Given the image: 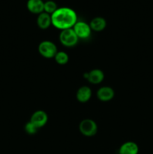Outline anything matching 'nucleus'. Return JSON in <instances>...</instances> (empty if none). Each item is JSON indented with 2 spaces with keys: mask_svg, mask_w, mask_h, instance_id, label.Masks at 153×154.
Returning a JSON list of instances; mask_svg holds the SVG:
<instances>
[{
  "mask_svg": "<svg viewBox=\"0 0 153 154\" xmlns=\"http://www.w3.org/2000/svg\"><path fill=\"white\" fill-rule=\"evenodd\" d=\"M90 28L94 32H101L106 28V21L101 17H96L93 18L89 23Z\"/></svg>",
  "mask_w": 153,
  "mask_h": 154,
  "instance_id": "ddd939ff",
  "label": "nucleus"
},
{
  "mask_svg": "<svg viewBox=\"0 0 153 154\" xmlns=\"http://www.w3.org/2000/svg\"><path fill=\"white\" fill-rule=\"evenodd\" d=\"M58 8L57 6L56 3L52 1V0H47V1L44 2V12H46V13L52 15Z\"/></svg>",
  "mask_w": 153,
  "mask_h": 154,
  "instance_id": "4468645a",
  "label": "nucleus"
},
{
  "mask_svg": "<svg viewBox=\"0 0 153 154\" xmlns=\"http://www.w3.org/2000/svg\"><path fill=\"white\" fill-rule=\"evenodd\" d=\"M92 94V90L89 87H87V86H82L78 89L76 97L80 102L86 103V102H88V100L91 99Z\"/></svg>",
  "mask_w": 153,
  "mask_h": 154,
  "instance_id": "9b49d317",
  "label": "nucleus"
},
{
  "mask_svg": "<svg viewBox=\"0 0 153 154\" xmlns=\"http://www.w3.org/2000/svg\"><path fill=\"white\" fill-rule=\"evenodd\" d=\"M39 129H38L34 124L31 123V122H28V123L26 124L25 126V131L26 132V133H28V135H34L36 132H38Z\"/></svg>",
  "mask_w": 153,
  "mask_h": 154,
  "instance_id": "dca6fc26",
  "label": "nucleus"
},
{
  "mask_svg": "<svg viewBox=\"0 0 153 154\" xmlns=\"http://www.w3.org/2000/svg\"><path fill=\"white\" fill-rule=\"evenodd\" d=\"M52 25L56 29L62 30L73 28L77 22V15L70 8H58L52 15Z\"/></svg>",
  "mask_w": 153,
  "mask_h": 154,
  "instance_id": "f257e3e1",
  "label": "nucleus"
},
{
  "mask_svg": "<svg viewBox=\"0 0 153 154\" xmlns=\"http://www.w3.org/2000/svg\"><path fill=\"white\" fill-rule=\"evenodd\" d=\"M38 26L40 29H46L52 25V19L51 15L46 12H42L41 14H38L37 18Z\"/></svg>",
  "mask_w": 153,
  "mask_h": 154,
  "instance_id": "f8f14e48",
  "label": "nucleus"
},
{
  "mask_svg": "<svg viewBox=\"0 0 153 154\" xmlns=\"http://www.w3.org/2000/svg\"><path fill=\"white\" fill-rule=\"evenodd\" d=\"M59 40L64 46L67 48H71L77 44L79 38L73 29L71 28L62 30L59 35Z\"/></svg>",
  "mask_w": 153,
  "mask_h": 154,
  "instance_id": "f03ea898",
  "label": "nucleus"
},
{
  "mask_svg": "<svg viewBox=\"0 0 153 154\" xmlns=\"http://www.w3.org/2000/svg\"><path fill=\"white\" fill-rule=\"evenodd\" d=\"M46 1H47V0H46Z\"/></svg>",
  "mask_w": 153,
  "mask_h": 154,
  "instance_id": "f3484780",
  "label": "nucleus"
},
{
  "mask_svg": "<svg viewBox=\"0 0 153 154\" xmlns=\"http://www.w3.org/2000/svg\"><path fill=\"white\" fill-rule=\"evenodd\" d=\"M79 129L81 134L86 137H92L97 133L98 126L94 120L91 119H85L80 122Z\"/></svg>",
  "mask_w": 153,
  "mask_h": 154,
  "instance_id": "20e7f679",
  "label": "nucleus"
},
{
  "mask_svg": "<svg viewBox=\"0 0 153 154\" xmlns=\"http://www.w3.org/2000/svg\"><path fill=\"white\" fill-rule=\"evenodd\" d=\"M113 89L110 87H102L98 90L97 97L101 102H109L114 97Z\"/></svg>",
  "mask_w": 153,
  "mask_h": 154,
  "instance_id": "1a4fd4ad",
  "label": "nucleus"
},
{
  "mask_svg": "<svg viewBox=\"0 0 153 154\" xmlns=\"http://www.w3.org/2000/svg\"><path fill=\"white\" fill-rule=\"evenodd\" d=\"M38 52L42 57L45 58L50 59L56 56L58 52L57 48L53 42L50 41H44L38 45Z\"/></svg>",
  "mask_w": 153,
  "mask_h": 154,
  "instance_id": "7ed1b4c3",
  "label": "nucleus"
},
{
  "mask_svg": "<svg viewBox=\"0 0 153 154\" xmlns=\"http://www.w3.org/2000/svg\"><path fill=\"white\" fill-rule=\"evenodd\" d=\"M44 2L43 0H28L26 7L28 11L34 14H40L44 12Z\"/></svg>",
  "mask_w": 153,
  "mask_h": 154,
  "instance_id": "9d476101",
  "label": "nucleus"
},
{
  "mask_svg": "<svg viewBox=\"0 0 153 154\" xmlns=\"http://www.w3.org/2000/svg\"><path fill=\"white\" fill-rule=\"evenodd\" d=\"M56 62L59 65L67 64L69 60V57L64 51H58L54 57Z\"/></svg>",
  "mask_w": 153,
  "mask_h": 154,
  "instance_id": "2eb2a0df",
  "label": "nucleus"
},
{
  "mask_svg": "<svg viewBox=\"0 0 153 154\" xmlns=\"http://www.w3.org/2000/svg\"><path fill=\"white\" fill-rule=\"evenodd\" d=\"M72 29L77 35L78 38H88L91 35L92 29L89 24L83 21H77Z\"/></svg>",
  "mask_w": 153,
  "mask_h": 154,
  "instance_id": "39448f33",
  "label": "nucleus"
},
{
  "mask_svg": "<svg viewBox=\"0 0 153 154\" xmlns=\"http://www.w3.org/2000/svg\"><path fill=\"white\" fill-rule=\"evenodd\" d=\"M48 121V116L45 111L39 110V111H35L32 115L30 122L32 124H34L38 129L43 127L46 124Z\"/></svg>",
  "mask_w": 153,
  "mask_h": 154,
  "instance_id": "423d86ee",
  "label": "nucleus"
},
{
  "mask_svg": "<svg viewBox=\"0 0 153 154\" xmlns=\"http://www.w3.org/2000/svg\"><path fill=\"white\" fill-rule=\"evenodd\" d=\"M139 147L134 141H127L120 146L118 154H138Z\"/></svg>",
  "mask_w": 153,
  "mask_h": 154,
  "instance_id": "6e6552de",
  "label": "nucleus"
},
{
  "mask_svg": "<svg viewBox=\"0 0 153 154\" xmlns=\"http://www.w3.org/2000/svg\"><path fill=\"white\" fill-rule=\"evenodd\" d=\"M84 77L92 84H98L104 81V74L100 69H93L89 72L84 74Z\"/></svg>",
  "mask_w": 153,
  "mask_h": 154,
  "instance_id": "0eeeda50",
  "label": "nucleus"
}]
</instances>
